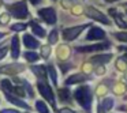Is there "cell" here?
<instances>
[{
    "mask_svg": "<svg viewBox=\"0 0 127 113\" xmlns=\"http://www.w3.org/2000/svg\"><path fill=\"white\" fill-rule=\"evenodd\" d=\"M126 12H127V11H126Z\"/></svg>",
    "mask_w": 127,
    "mask_h": 113,
    "instance_id": "51",
    "label": "cell"
},
{
    "mask_svg": "<svg viewBox=\"0 0 127 113\" xmlns=\"http://www.w3.org/2000/svg\"><path fill=\"white\" fill-rule=\"evenodd\" d=\"M127 89V86H124V85H120V83H118V85L113 87V93L115 94H122L124 90Z\"/></svg>",
    "mask_w": 127,
    "mask_h": 113,
    "instance_id": "30",
    "label": "cell"
},
{
    "mask_svg": "<svg viewBox=\"0 0 127 113\" xmlns=\"http://www.w3.org/2000/svg\"><path fill=\"white\" fill-rule=\"evenodd\" d=\"M22 41H23V45H25L28 49H36L37 46H40L38 40H36L32 34H23Z\"/></svg>",
    "mask_w": 127,
    "mask_h": 113,
    "instance_id": "10",
    "label": "cell"
},
{
    "mask_svg": "<svg viewBox=\"0 0 127 113\" xmlns=\"http://www.w3.org/2000/svg\"><path fill=\"white\" fill-rule=\"evenodd\" d=\"M36 109L38 110L40 113H49V108L45 105L44 101H41V99H38V101L36 102Z\"/></svg>",
    "mask_w": 127,
    "mask_h": 113,
    "instance_id": "21",
    "label": "cell"
},
{
    "mask_svg": "<svg viewBox=\"0 0 127 113\" xmlns=\"http://www.w3.org/2000/svg\"><path fill=\"white\" fill-rule=\"evenodd\" d=\"M26 27H28V25H25V23H14V25H11L12 31H23Z\"/></svg>",
    "mask_w": 127,
    "mask_h": 113,
    "instance_id": "29",
    "label": "cell"
},
{
    "mask_svg": "<svg viewBox=\"0 0 127 113\" xmlns=\"http://www.w3.org/2000/svg\"><path fill=\"white\" fill-rule=\"evenodd\" d=\"M4 37H6V33H1V31H0V40H3Z\"/></svg>",
    "mask_w": 127,
    "mask_h": 113,
    "instance_id": "42",
    "label": "cell"
},
{
    "mask_svg": "<svg viewBox=\"0 0 127 113\" xmlns=\"http://www.w3.org/2000/svg\"><path fill=\"white\" fill-rule=\"evenodd\" d=\"M32 71L40 79H45L47 78V68H45V66H33L32 67Z\"/></svg>",
    "mask_w": 127,
    "mask_h": 113,
    "instance_id": "15",
    "label": "cell"
},
{
    "mask_svg": "<svg viewBox=\"0 0 127 113\" xmlns=\"http://www.w3.org/2000/svg\"><path fill=\"white\" fill-rule=\"evenodd\" d=\"M58 113H75L72 109H70V108H62V109L58 110Z\"/></svg>",
    "mask_w": 127,
    "mask_h": 113,
    "instance_id": "37",
    "label": "cell"
},
{
    "mask_svg": "<svg viewBox=\"0 0 127 113\" xmlns=\"http://www.w3.org/2000/svg\"><path fill=\"white\" fill-rule=\"evenodd\" d=\"M124 79H126V80H127V74H126V75H124Z\"/></svg>",
    "mask_w": 127,
    "mask_h": 113,
    "instance_id": "45",
    "label": "cell"
},
{
    "mask_svg": "<svg viewBox=\"0 0 127 113\" xmlns=\"http://www.w3.org/2000/svg\"><path fill=\"white\" fill-rule=\"evenodd\" d=\"M38 15L41 17V19L48 25H55L58 17H56V11L53 7H47V8H41L38 10Z\"/></svg>",
    "mask_w": 127,
    "mask_h": 113,
    "instance_id": "5",
    "label": "cell"
},
{
    "mask_svg": "<svg viewBox=\"0 0 127 113\" xmlns=\"http://www.w3.org/2000/svg\"><path fill=\"white\" fill-rule=\"evenodd\" d=\"M105 38V31L100 27L92 26V29L89 30V33L86 34V41H98V40H104Z\"/></svg>",
    "mask_w": 127,
    "mask_h": 113,
    "instance_id": "7",
    "label": "cell"
},
{
    "mask_svg": "<svg viewBox=\"0 0 127 113\" xmlns=\"http://www.w3.org/2000/svg\"><path fill=\"white\" fill-rule=\"evenodd\" d=\"M86 27H89V25H79L74 26V27H68L63 30V40L64 41H74Z\"/></svg>",
    "mask_w": 127,
    "mask_h": 113,
    "instance_id": "4",
    "label": "cell"
},
{
    "mask_svg": "<svg viewBox=\"0 0 127 113\" xmlns=\"http://www.w3.org/2000/svg\"><path fill=\"white\" fill-rule=\"evenodd\" d=\"M86 14H88L89 18L102 23V25H111V21L108 19V17H105L102 12H100L98 10H96L94 7H88V8H86Z\"/></svg>",
    "mask_w": 127,
    "mask_h": 113,
    "instance_id": "6",
    "label": "cell"
},
{
    "mask_svg": "<svg viewBox=\"0 0 127 113\" xmlns=\"http://www.w3.org/2000/svg\"><path fill=\"white\" fill-rule=\"evenodd\" d=\"M107 91H108V87L105 85H100L98 87H97V94H98V95H104Z\"/></svg>",
    "mask_w": 127,
    "mask_h": 113,
    "instance_id": "32",
    "label": "cell"
},
{
    "mask_svg": "<svg viewBox=\"0 0 127 113\" xmlns=\"http://www.w3.org/2000/svg\"><path fill=\"white\" fill-rule=\"evenodd\" d=\"M72 11H74V14H81V12H82V8H81V7H75Z\"/></svg>",
    "mask_w": 127,
    "mask_h": 113,
    "instance_id": "41",
    "label": "cell"
},
{
    "mask_svg": "<svg viewBox=\"0 0 127 113\" xmlns=\"http://www.w3.org/2000/svg\"><path fill=\"white\" fill-rule=\"evenodd\" d=\"M100 105H101L102 110H111L113 108V99L112 98H105Z\"/></svg>",
    "mask_w": 127,
    "mask_h": 113,
    "instance_id": "22",
    "label": "cell"
},
{
    "mask_svg": "<svg viewBox=\"0 0 127 113\" xmlns=\"http://www.w3.org/2000/svg\"><path fill=\"white\" fill-rule=\"evenodd\" d=\"M33 6H37V4H41L42 3V0H29Z\"/></svg>",
    "mask_w": 127,
    "mask_h": 113,
    "instance_id": "40",
    "label": "cell"
},
{
    "mask_svg": "<svg viewBox=\"0 0 127 113\" xmlns=\"http://www.w3.org/2000/svg\"><path fill=\"white\" fill-rule=\"evenodd\" d=\"M126 6H127V3H126Z\"/></svg>",
    "mask_w": 127,
    "mask_h": 113,
    "instance_id": "48",
    "label": "cell"
},
{
    "mask_svg": "<svg viewBox=\"0 0 127 113\" xmlns=\"http://www.w3.org/2000/svg\"><path fill=\"white\" fill-rule=\"evenodd\" d=\"M37 89H38L40 94H41V95L44 97V98L47 99V101L49 102V104L52 105L53 108H56V104H55V94H53L51 86L47 83V80H40V82L37 83Z\"/></svg>",
    "mask_w": 127,
    "mask_h": 113,
    "instance_id": "3",
    "label": "cell"
},
{
    "mask_svg": "<svg viewBox=\"0 0 127 113\" xmlns=\"http://www.w3.org/2000/svg\"><path fill=\"white\" fill-rule=\"evenodd\" d=\"M116 68L119 69V71H126L127 69V63H126V60L124 59H118L116 60Z\"/></svg>",
    "mask_w": 127,
    "mask_h": 113,
    "instance_id": "25",
    "label": "cell"
},
{
    "mask_svg": "<svg viewBox=\"0 0 127 113\" xmlns=\"http://www.w3.org/2000/svg\"><path fill=\"white\" fill-rule=\"evenodd\" d=\"M124 59H127V52H126V55H124Z\"/></svg>",
    "mask_w": 127,
    "mask_h": 113,
    "instance_id": "46",
    "label": "cell"
},
{
    "mask_svg": "<svg viewBox=\"0 0 127 113\" xmlns=\"http://www.w3.org/2000/svg\"><path fill=\"white\" fill-rule=\"evenodd\" d=\"M59 97H60V99L62 101H68L70 99V91L67 90V89H60L59 90Z\"/></svg>",
    "mask_w": 127,
    "mask_h": 113,
    "instance_id": "27",
    "label": "cell"
},
{
    "mask_svg": "<svg viewBox=\"0 0 127 113\" xmlns=\"http://www.w3.org/2000/svg\"><path fill=\"white\" fill-rule=\"evenodd\" d=\"M7 50H8V46H1L0 48V60L4 59V56L7 55Z\"/></svg>",
    "mask_w": 127,
    "mask_h": 113,
    "instance_id": "36",
    "label": "cell"
},
{
    "mask_svg": "<svg viewBox=\"0 0 127 113\" xmlns=\"http://www.w3.org/2000/svg\"><path fill=\"white\" fill-rule=\"evenodd\" d=\"M113 37H115L116 40H119V41H122V42H127V33H126V31L113 33Z\"/></svg>",
    "mask_w": 127,
    "mask_h": 113,
    "instance_id": "28",
    "label": "cell"
},
{
    "mask_svg": "<svg viewBox=\"0 0 127 113\" xmlns=\"http://www.w3.org/2000/svg\"><path fill=\"white\" fill-rule=\"evenodd\" d=\"M71 6H72L71 0H62V7H63V8H70Z\"/></svg>",
    "mask_w": 127,
    "mask_h": 113,
    "instance_id": "35",
    "label": "cell"
},
{
    "mask_svg": "<svg viewBox=\"0 0 127 113\" xmlns=\"http://www.w3.org/2000/svg\"><path fill=\"white\" fill-rule=\"evenodd\" d=\"M4 4H3V0H0V7H3Z\"/></svg>",
    "mask_w": 127,
    "mask_h": 113,
    "instance_id": "44",
    "label": "cell"
},
{
    "mask_svg": "<svg viewBox=\"0 0 127 113\" xmlns=\"http://www.w3.org/2000/svg\"><path fill=\"white\" fill-rule=\"evenodd\" d=\"M48 72H49V75H51V79H52V82H53V85H58V74H56V69H55V67L53 66H49L48 67Z\"/></svg>",
    "mask_w": 127,
    "mask_h": 113,
    "instance_id": "23",
    "label": "cell"
},
{
    "mask_svg": "<svg viewBox=\"0 0 127 113\" xmlns=\"http://www.w3.org/2000/svg\"><path fill=\"white\" fill-rule=\"evenodd\" d=\"M53 1H55V0H53Z\"/></svg>",
    "mask_w": 127,
    "mask_h": 113,
    "instance_id": "49",
    "label": "cell"
},
{
    "mask_svg": "<svg viewBox=\"0 0 127 113\" xmlns=\"http://www.w3.org/2000/svg\"><path fill=\"white\" fill-rule=\"evenodd\" d=\"M23 69H25V67L22 64H17V63L0 67V72H4V74H18V72H22Z\"/></svg>",
    "mask_w": 127,
    "mask_h": 113,
    "instance_id": "9",
    "label": "cell"
},
{
    "mask_svg": "<svg viewBox=\"0 0 127 113\" xmlns=\"http://www.w3.org/2000/svg\"><path fill=\"white\" fill-rule=\"evenodd\" d=\"M0 86H1V89H3L4 93H11L12 83L10 82L8 79H1V80H0Z\"/></svg>",
    "mask_w": 127,
    "mask_h": 113,
    "instance_id": "20",
    "label": "cell"
},
{
    "mask_svg": "<svg viewBox=\"0 0 127 113\" xmlns=\"http://www.w3.org/2000/svg\"><path fill=\"white\" fill-rule=\"evenodd\" d=\"M111 59H112V53H105V55H98L92 57V61L97 64H105V63H109Z\"/></svg>",
    "mask_w": 127,
    "mask_h": 113,
    "instance_id": "14",
    "label": "cell"
},
{
    "mask_svg": "<svg viewBox=\"0 0 127 113\" xmlns=\"http://www.w3.org/2000/svg\"><path fill=\"white\" fill-rule=\"evenodd\" d=\"M6 7L10 11V14L14 18H17V19L29 18V8L25 0H21V1H17V3H12V4H7Z\"/></svg>",
    "mask_w": 127,
    "mask_h": 113,
    "instance_id": "2",
    "label": "cell"
},
{
    "mask_svg": "<svg viewBox=\"0 0 127 113\" xmlns=\"http://www.w3.org/2000/svg\"><path fill=\"white\" fill-rule=\"evenodd\" d=\"M109 14H112V15H113V18H115V21H116V23H118L119 27H120V29H127V23L120 18V15L116 14L115 10H109Z\"/></svg>",
    "mask_w": 127,
    "mask_h": 113,
    "instance_id": "18",
    "label": "cell"
},
{
    "mask_svg": "<svg viewBox=\"0 0 127 113\" xmlns=\"http://www.w3.org/2000/svg\"><path fill=\"white\" fill-rule=\"evenodd\" d=\"M49 55H51V48L48 46V45H45V46H42L41 48V56L44 59H48L49 57Z\"/></svg>",
    "mask_w": 127,
    "mask_h": 113,
    "instance_id": "31",
    "label": "cell"
},
{
    "mask_svg": "<svg viewBox=\"0 0 127 113\" xmlns=\"http://www.w3.org/2000/svg\"><path fill=\"white\" fill-rule=\"evenodd\" d=\"M88 79H89V76L85 74H81V72L79 74H74L66 79V86L67 85H75V83H82V82H86Z\"/></svg>",
    "mask_w": 127,
    "mask_h": 113,
    "instance_id": "11",
    "label": "cell"
},
{
    "mask_svg": "<svg viewBox=\"0 0 127 113\" xmlns=\"http://www.w3.org/2000/svg\"><path fill=\"white\" fill-rule=\"evenodd\" d=\"M58 57L60 59V60H66L67 57H68V55H70V52H68V48L66 46V45H60L59 46V49H58Z\"/></svg>",
    "mask_w": 127,
    "mask_h": 113,
    "instance_id": "17",
    "label": "cell"
},
{
    "mask_svg": "<svg viewBox=\"0 0 127 113\" xmlns=\"http://www.w3.org/2000/svg\"><path fill=\"white\" fill-rule=\"evenodd\" d=\"M8 21H10V14H7V12H4V14H1L0 15V22L3 23H8Z\"/></svg>",
    "mask_w": 127,
    "mask_h": 113,
    "instance_id": "33",
    "label": "cell"
},
{
    "mask_svg": "<svg viewBox=\"0 0 127 113\" xmlns=\"http://www.w3.org/2000/svg\"><path fill=\"white\" fill-rule=\"evenodd\" d=\"M22 82H23V86L26 87V90H28L29 95H30V97H34V94H33V90H32V86L29 85V83L26 82V80H22Z\"/></svg>",
    "mask_w": 127,
    "mask_h": 113,
    "instance_id": "34",
    "label": "cell"
},
{
    "mask_svg": "<svg viewBox=\"0 0 127 113\" xmlns=\"http://www.w3.org/2000/svg\"><path fill=\"white\" fill-rule=\"evenodd\" d=\"M74 97L77 102L85 110H90L92 108V91L89 86H79L74 91Z\"/></svg>",
    "mask_w": 127,
    "mask_h": 113,
    "instance_id": "1",
    "label": "cell"
},
{
    "mask_svg": "<svg viewBox=\"0 0 127 113\" xmlns=\"http://www.w3.org/2000/svg\"><path fill=\"white\" fill-rule=\"evenodd\" d=\"M26 113H28V112H26Z\"/></svg>",
    "mask_w": 127,
    "mask_h": 113,
    "instance_id": "50",
    "label": "cell"
},
{
    "mask_svg": "<svg viewBox=\"0 0 127 113\" xmlns=\"http://www.w3.org/2000/svg\"><path fill=\"white\" fill-rule=\"evenodd\" d=\"M0 113H19L17 109H1Z\"/></svg>",
    "mask_w": 127,
    "mask_h": 113,
    "instance_id": "38",
    "label": "cell"
},
{
    "mask_svg": "<svg viewBox=\"0 0 127 113\" xmlns=\"http://www.w3.org/2000/svg\"><path fill=\"white\" fill-rule=\"evenodd\" d=\"M30 27H32V31H33L36 36H38V37H45V30H44V27H41V26H40L37 22H32V23H30Z\"/></svg>",
    "mask_w": 127,
    "mask_h": 113,
    "instance_id": "16",
    "label": "cell"
},
{
    "mask_svg": "<svg viewBox=\"0 0 127 113\" xmlns=\"http://www.w3.org/2000/svg\"><path fill=\"white\" fill-rule=\"evenodd\" d=\"M105 1H108V3H113V1H118V0H105Z\"/></svg>",
    "mask_w": 127,
    "mask_h": 113,
    "instance_id": "43",
    "label": "cell"
},
{
    "mask_svg": "<svg viewBox=\"0 0 127 113\" xmlns=\"http://www.w3.org/2000/svg\"><path fill=\"white\" fill-rule=\"evenodd\" d=\"M4 94H6L7 99H8V101L11 102V104L17 105V106H19V108H25V109H30V106H29V105L26 104V102H23L22 99H19L17 95H14V94L11 95V93H4Z\"/></svg>",
    "mask_w": 127,
    "mask_h": 113,
    "instance_id": "13",
    "label": "cell"
},
{
    "mask_svg": "<svg viewBox=\"0 0 127 113\" xmlns=\"http://www.w3.org/2000/svg\"><path fill=\"white\" fill-rule=\"evenodd\" d=\"M23 57H25L29 63H36V61L40 59V56L37 55L36 52H25L23 53Z\"/></svg>",
    "mask_w": 127,
    "mask_h": 113,
    "instance_id": "19",
    "label": "cell"
},
{
    "mask_svg": "<svg viewBox=\"0 0 127 113\" xmlns=\"http://www.w3.org/2000/svg\"><path fill=\"white\" fill-rule=\"evenodd\" d=\"M104 74H105L104 67H98V68H97V75H104Z\"/></svg>",
    "mask_w": 127,
    "mask_h": 113,
    "instance_id": "39",
    "label": "cell"
},
{
    "mask_svg": "<svg viewBox=\"0 0 127 113\" xmlns=\"http://www.w3.org/2000/svg\"><path fill=\"white\" fill-rule=\"evenodd\" d=\"M19 37L18 36H14L11 38V56L14 60H17L18 57H19Z\"/></svg>",
    "mask_w": 127,
    "mask_h": 113,
    "instance_id": "12",
    "label": "cell"
},
{
    "mask_svg": "<svg viewBox=\"0 0 127 113\" xmlns=\"http://www.w3.org/2000/svg\"><path fill=\"white\" fill-rule=\"evenodd\" d=\"M11 93L17 97H25V89L21 87V86H14L11 90Z\"/></svg>",
    "mask_w": 127,
    "mask_h": 113,
    "instance_id": "24",
    "label": "cell"
},
{
    "mask_svg": "<svg viewBox=\"0 0 127 113\" xmlns=\"http://www.w3.org/2000/svg\"><path fill=\"white\" fill-rule=\"evenodd\" d=\"M126 99H127V95H126Z\"/></svg>",
    "mask_w": 127,
    "mask_h": 113,
    "instance_id": "47",
    "label": "cell"
},
{
    "mask_svg": "<svg viewBox=\"0 0 127 113\" xmlns=\"http://www.w3.org/2000/svg\"><path fill=\"white\" fill-rule=\"evenodd\" d=\"M49 44H56V42L59 41V33H58V30L56 29H53L52 31H51V34H49Z\"/></svg>",
    "mask_w": 127,
    "mask_h": 113,
    "instance_id": "26",
    "label": "cell"
},
{
    "mask_svg": "<svg viewBox=\"0 0 127 113\" xmlns=\"http://www.w3.org/2000/svg\"><path fill=\"white\" fill-rule=\"evenodd\" d=\"M108 46H109L108 42H104V44H96V45H88V46H77V52H79V53H92V52H97V50L107 49Z\"/></svg>",
    "mask_w": 127,
    "mask_h": 113,
    "instance_id": "8",
    "label": "cell"
}]
</instances>
